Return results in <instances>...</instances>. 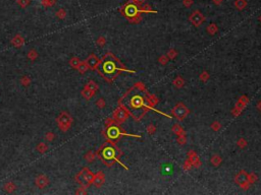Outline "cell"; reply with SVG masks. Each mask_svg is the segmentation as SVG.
Instances as JSON below:
<instances>
[{
    "mask_svg": "<svg viewBox=\"0 0 261 195\" xmlns=\"http://www.w3.org/2000/svg\"><path fill=\"white\" fill-rule=\"evenodd\" d=\"M72 120L71 116L68 114V112H61L58 115V117L56 118V123L57 126L62 132H66L72 125Z\"/></svg>",
    "mask_w": 261,
    "mask_h": 195,
    "instance_id": "1",
    "label": "cell"
},
{
    "mask_svg": "<svg viewBox=\"0 0 261 195\" xmlns=\"http://www.w3.org/2000/svg\"><path fill=\"white\" fill-rule=\"evenodd\" d=\"M100 156L103 160L104 163H107V165H110L112 161H115V151L113 147L111 146H104L102 150H100Z\"/></svg>",
    "mask_w": 261,
    "mask_h": 195,
    "instance_id": "2",
    "label": "cell"
},
{
    "mask_svg": "<svg viewBox=\"0 0 261 195\" xmlns=\"http://www.w3.org/2000/svg\"><path fill=\"white\" fill-rule=\"evenodd\" d=\"M117 70V66L115 64L110 60H105L101 65L100 72L101 75H103L104 77H108L109 75H112L114 73V71Z\"/></svg>",
    "mask_w": 261,
    "mask_h": 195,
    "instance_id": "3",
    "label": "cell"
},
{
    "mask_svg": "<svg viewBox=\"0 0 261 195\" xmlns=\"http://www.w3.org/2000/svg\"><path fill=\"white\" fill-rule=\"evenodd\" d=\"M173 171H175V169H173L172 164H170V163H164L160 167V173L164 177L172 176L173 174Z\"/></svg>",
    "mask_w": 261,
    "mask_h": 195,
    "instance_id": "4",
    "label": "cell"
},
{
    "mask_svg": "<svg viewBox=\"0 0 261 195\" xmlns=\"http://www.w3.org/2000/svg\"><path fill=\"white\" fill-rule=\"evenodd\" d=\"M107 136L110 139H117L120 135V130L118 129L117 126H110L108 129H107Z\"/></svg>",
    "mask_w": 261,
    "mask_h": 195,
    "instance_id": "5",
    "label": "cell"
},
{
    "mask_svg": "<svg viewBox=\"0 0 261 195\" xmlns=\"http://www.w3.org/2000/svg\"><path fill=\"white\" fill-rule=\"evenodd\" d=\"M99 62H100L99 59H98V58L95 56L94 54L90 55V56L87 58V60H86V63L88 64L89 68H91V69H96L97 66L99 65Z\"/></svg>",
    "mask_w": 261,
    "mask_h": 195,
    "instance_id": "6",
    "label": "cell"
},
{
    "mask_svg": "<svg viewBox=\"0 0 261 195\" xmlns=\"http://www.w3.org/2000/svg\"><path fill=\"white\" fill-rule=\"evenodd\" d=\"M35 183H36V185L38 186L39 188L43 189L49 184V179H48V177H46L45 175H39L36 178V180H35Z\"/></svg>",
    "mask_w": 261,
    "mask_h": 195,
    "instance_id": "7",
    "label": "cell"
},
{
    "mask_svg": "<svg viewBox=\"0 0 261 195\" xmlns=\"http://www.w3.org/2000/svg\"><path fill=\"white\" fill-rule=\"evenodd\" d=\"M81 172H82V174H83V176H84V178H85L88 186L91 184V183H93V180H94V175L91 173V171H90L88 168H84Z\"/></svg>",
    "mask_w": 261,
    "mask_h": 195,
    "instance_id": "8",
    "label": "cell"
},
{
    "mask_svg": "<svg viewBox=\"0 0 261 195\" xmlns=\"http://www.w3.org/2000/svg\"><path fill=\"white\" fill-rule=\"evenodd\" d=\"M11 44H12L13 46H16V47H17V48L22 47V46L25 44V40L23 39L19 35H16V36L11 40Z\"/></svg>",
    "mask_w": 261,
    "mask_h": 195,
    "instance_id": "9",
    "label": "cell"
},
{
    "mask_svg": "<svg viewBox=\"0 0 261 195\" xmlns=\"http://www.w3.org/2000/svg\"><path fill=\"white\" fill-rule=\"evenodd\" d=\"M126 14L127 16H135L136 15V13H137V8H136V6H134V5H130V4H129L127 5V6L126 7Z\"/></svg>",
    "mask_w": 261,
    "mask_h": 195,
    "instance_id": "10",
    "label": "cell"
},
{
    "mask_svg": "<svg viewBox=\"0 0 261 195\" xmlns=\"http://www.w3.org/2000/svg\"><path fill=\"white\" fill-rule=\"evenodd\" d=\"M191 20H192L193 22H195L196 25H198L199 22H201L203 20V16H202V14L200 12L196 11V12L194 13L192 16H191Z\"/></svg>",
    "mask_w": 261,
    "mask_h": 195,
    "instance_id": "11",
    "label": "cell"
},
{
    "mask_svg": "<svg viewBox=\"0 0 261 195\" xmlns=\"http://www.w3.org/2000/svg\"><path fill=\"white\" fill-rule=\"evenodd\" d=\"M94 92H95L90 91V89L84 88V89L82 91V96L86 99V100H90V99H91L93 96H94Z\"/></svg>",
    "mask_w": 261,
    "mask_h": 195,
    "instance_id": "12",
    "label": "cell"
},
{
    "mask_svg": "<svg viewBox=\"0 0 261 195\" xmlns=\"http://www.w3.org/2000/svg\"><path fill=\"white\" fill-rule=\"evenodd\" d=\"M80 64H81V61L78 57H72L71 59L69 60V65L75 69H78V67L80 66Z\"/></svg>",
    "mask_w": 261,
    "mask_h": 195,
    "instance_id": "13",
    "label": "cell"
},
{
    "mask_svg": "<svg viewBox=\"0 0 261 195\" xmlns=\"http://www.w3.org/2000/svg\"><path fill=\"white\" fill-rule=\"evenodd\" d=\"M16 185L13 184V183H11V182H8V183H6V184L4 185V190L6 191V192H8V193H11V192H13L14 190H16Z\"/></svg>",
    "mask_w": 261,
    "mask_h": 195,
    "instance_id": "14",
    "label": "cell"
},
{
    "mask_svg": "<svg viewBox=\"0 0 261 195\" xmlns=\"http://www.w3.org/2000/svg\"><path fill=\"white\" fill-rule=\"evenodd\" d=\"M85 88H86V89H90V91L95 92V91H96V89H98V86H97V84L95 83L93 80H90L89 82L87 83L86 86H85Z\"/></svg>",
    "mask_w": 261,
    "mask_h": 195,
    "instance_id": "15",
    "label": "cell"
},
{
    "mask_svg": "<svg viewBox=\"0 0 261 195\" xmlns=\"http://www.w3.org/2000/svg\"><path fill=\"white\" fill-rule=\"evenodd\" d=\"M55 2H56V0H42L41 4L44 7H51L55 4Z\"/></svg>",
    "mask_w": 261,
    "mask_h": 195,
    "instance_id": "16",
    "label": "cell"
},
{
    "mask_svg": "<svg viewBox=\"0 0 261 195\" xmlns=\"http://www.w3.org/2000/svg\"><path fill=\"white\" fill-rule=\"evenodd\" d=\"M37 150H38L39 153H44L45 151H47L48 146H47V145H46L45 143H43V142H41V143H39L38 145H37Z\"/></svg>",
    "mask_w": 261,
    "mask_h": 195,
    "instance_id": "17",
    "label": "cell"
},
{
    "mask_svg": "<svg viewBox=\"0 0 261 195\" xmlns=\"http://www.w3.org/2000/svg\"><path fill=\"white\" fill-rule=\"evenodd\" d=\"M88 68H89V66L86 62H81L80 66L78 67V70H79L80 73H84V72H86V70Z\"/></svg>",
    "mask_w": 261,
    "mask_h": 195,
    "instance_id": "18",
    "label": "cell"
},
{
    "mask_svg": "<svg viewBox=\"0 0 261 195\" xmlns=\"http://www.w3.org/2000/svg\"><path fill=\"white\" fill-rule=\"evenodd\" d=\"M16 3L19 4L22 8H25L31 3V0H16Z\"/></svg>",
    "mask_w": 261,
    "mask_h": 195,
    "instance_id": "19",
    "label": "cell"
},
{
    "mask_svg": "<svg viewBox=\"0 0 261 195\" xmlns=\"http://www.w3.org/2000/svg\"><path fill=\"white\" fill-rule=\"evenodd\" d=\"M37 57H38V53H37V51L34 50V49H32V50L28 53V58L30 60H35Z\"/></svg>",
    "mask_w": 261,
    "mask_h": 195,
    "instance_id": "20",
    "label": "cell"
},
{
    "mask_svg": "<svg viewBox=\"0 0 261 195\" xmlns=\"http://www.w3.org/2000/svg\"><path fill=\"white\" fill-rule=\"evenodd\" d=\"M236 6L238 9H243L246 6V1L245 0H237L236 1Z\"/></svg>",
    "mask_w": 261,
    "mask_h": 195,
    "instance_id": "21",
    "label": "cell"
},
{
    "mask_svg": "<svg viewBox=\"0 0 261 195\" xmlns=\"http://www.w3.org/2000/svg\"><path fill=\"white\" fill-rule=\"evenodd\" d=\"M56 16L59 17L60 19H63V18H64V17L66 16V11L63 9V8H61V9H59V10L56 12Z\"/></svg>",
    "mask_w": 261,
    "mask_h": 195,
    "instance_id": "22",
    "label": "cell"
},
{
    "mask_svg": "<svg viewBox=\"0 0 261 195\" xmlns=\"http://www.w3.org/2000/svg\"><path fill=\"white\" fill-rule=\"evenodd\" d=\"M21 82H22V84H23V86H28L29 84L31 83V79H30V78H29L28 76H24V77L22 78Z\"/></svg>",
    "mask_w": 261,
    "mask_h": 195,
    "instance_id": "23",
    "label": "cell"
},
{
    "mask_svg": "<svg viewBox=\"0 0 261 195\" xmlns=\"http://www.w3.org/2000/svg\"><path fill=\"white\" fill-rule=\"evenodd\" d=\"M46 139H47L48 141H52L54 139V134L52 132H48L47 134H46Z\"/></svg>",
    "mask_w": 261,
    "mask_h": 195,
    "instance_id": "24",
    "label": "cell"
},
{
    "mask_svg": "<svg viewBox=\"0 0 261 195\" xmlns=\"http://www.w3.org/2000/svg\"><path fill=\"white\" fill-rule=\"evenodd\" d=\"M184 3H185L186 5H190L191 3H193V1H192V0H185Z\"/></svg>",
    "mask_w": 261,
    "mask_h": 195,
    "instance_id": "25",
    "label": "cell"
},
{
    "mask_svg": "<svg viewBox=\"0 0 261 195\" xmlns=\"http://www.w3.org/2000/svg\"><path fill=\"white\" fill-rule=\"evenodd\" d=\"M214 2H215V3H217V4H218V3H220V0H214Z\"/></svg>",
    "mask_w": 261,
    "mask_h": 195,
    "instance_id": "26",
    "label": "cell"
}]
</instances>
